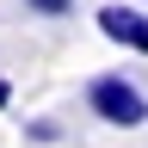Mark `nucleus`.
I'll list each match as a JSON object with an SVG mask.
<instances>
[{"label": "nucleus", "mask_w": 148, "mask_h": 148, "mask_svg": "<svg viewBox=\"0 0 148 148\" xmlns=\"http://www.w3.org/2000/svg\"><path fill=\"white\" fill-rule=\"evenodd\" d=\"M25 136H31V142H62V123H56V117H31Z\"/></svg>", "instance_id": "obj_3"}, {"label": "nucleus", "mask_w": 148, "mask_h": 148, "mask_svg": "<svg viewBox=\"0 0 148 148\" xmlns=\"http://www.w3.org/2000/svg\"><path fill=\"white\" fill-rule=\"evenodd\" d=\"M25 6H31V12H43V18H68L74 0H25Z\"/></svg>", "instance_id": "obj_4"}, {"label": "nucleus", "mask_w": 148, "mask_h": 148, "mask_svg": "<svg viewBox=\"0 0 148 148\" xmlns=\"http://www.w3.org/2000/svg\"><path fill=\"white\" fill-rule=\"evenodd\" d=\"M99 31H105L117 49H130V56H148V12H142V6H123V0L99 6Z\"/></svg>", "instance_id": "obj_2"}, {"label": "nucleus", "mask_w": 148, "mask_h": 148, "mask_svg": "<svg viewBox=\"0 0 148 148\" xmlns=\"http://www.w3.org/2000/svg\"><path fill=\"white\" fill-rule=\"evenodd\" d=\"M86 111L111 130H142L148 123V92L130 74H92L86 80Z\"/></svg>", "instance_id": "obj_1"}, {"label": "nucleus", "mask_w": 148, "mask_h": 148, "mask_svg": "<svg viewBox=\"0 0 148 148\" xmlns=\"http://www.w3.org/2000/svg\"><path fill=\"white\" fill-rule=\"evenodd\" d=\"M0 105H12V86H6V74H0Z\"/></svg>", "instance_id": "obj_5"}]
</instances>
